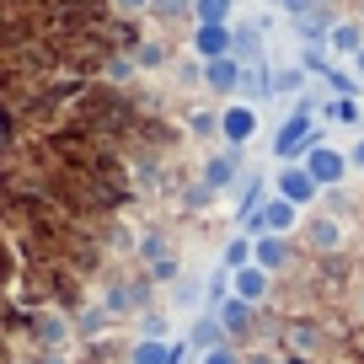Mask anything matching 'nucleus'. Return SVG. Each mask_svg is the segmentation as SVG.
<instances>
[{
    "mask_svg": "<svg viewBox=\"0 0 364 364\" xmlns=\"http://www.w3.org/2000/svg\"><path fill=\"white\" fill-rule=\"evenodd\" d=\"M300 166L316 177L321 193H327V188H338V182L348 177V156H343V150H332V145H311L306 156H300Z\"/></svg>",
    "mask_w": 364,
    "mask_h": 364,
    "instance_id": "4",
    "label": "nucleus"
},
{
    "mask_svg": "<svg viewBox=\"0 0 364 364\" xmlns=\"http://www.w3.org/2000/svg\"><path fill=\"white\" fill-rule=\"evenodd\" d=\"M150 11H156V16H188V11H193V0H150Z\"/></svg>",
    "mask_w": 364,
    "mask_h": 364,
    "instance_id": "28",
    "label": "nucleus"
},
{
    "mask_svg": "<svg viewBox=\"0 0 364 364\" xmlns=\"http://www.w3.org/2000/svg\"><path fill=\"white\" fill-rule=\"evenodd\" d=\"M348 166H353V171H364V139H359V145H353V156H348Z\"/></svg>",
    "mask_w": 364,
    "mask_h": 364,
    "instance_id": "34",
    "label": "nucleus"
},
{
    "mask_svg": "<svg viewBox=\"0 0 364 364\" xmlns=\"http://www.w3.org/2000/svg\"><path fill=\"white\" fill-rule=\"evenodd\" d=\"M204 182L215 188V193L236 188V182H241V150H236V145H225L220 156H209V161H204Z\"/></svg>",
    "mask_w": 364,
    "mask_h": 364,
    "instance_id": "6",
    "label": "nucleus"
},
{
    "mask_svg": "<svg viewBox=\"0 0 364 364\" xmlns=\"http://www.w3.org/2000/svg\"><path fill=\"white\" fill-rule=\"evenodd\" d=\"M273 193L289 198L295 209H311V204L321 198V188H316V177H311L300 161H289V166H279V177H273Z\"/></svg>",
    "mask_w": 364,
    "mask_h": 364,
    "instance_id": "2",
    "label": "nucleus"
},
{
    "mask_svg": "<svg viewBox=\"0 0 364 364\" xmlns=\"http://www.w3.org/2000/svg\"><path fill=\"white\" fill-rule=\"evenodd\" d=\"M359 22H364V0H359Z\"/></svg>",
    "mask_w": 364,
    "mask_h": 364,
    "instance_id": "37",
    "label": "nucleus"
},
{
    "mask_svg": "<svg viewBox=\"0 0 364 364\" xmlns=\"http://www.w3.org/2000/svg\"><path fill=\"white\" fill-rule=\"evenodd\" d=\"M247 225L257 230V236H262V230H273V236H289V230L300 225V209L289 204V198H279V193H273V198H262V204L247 215Z\"/></svg>",
    "mask_w": 364,
    "mask_h": 364,
    "instance_id": "3",
    "label": "nucleus"
},
{
    "mask_svg": "<svg viewBox=\"0 0 364 364\" xmlns=\"http://www.w3.org/2000/svg\"><path fill=\"white\" fill-rule=\"evenodd\" d=\"M225 295H230V268H215V273H209V289H204V300H209V306H220Z\"/></svg>",
    "mask_w": 364,
    "mask_h": 364,
    "instance_id": "23",
    "label": "nucleus"
},
{
    "mask_svg": "<svg viewBox=\"0 0 364 364\" xmlns=\"http://www.w3.org/2000/svg\"><path fill=\"white\" fill-rule=\"evenodd\" d=\"M332 48L327 43H300V70H316V75H327V70H332Z\"/></svg>",
    "mask_w": 364,
    "mask_h": 364,
    "instance_id": "20",
    "label": "nucleus"
},
{
    "mask_svg": "<svg viewBox=\"0 0 364 364\" xmlns=\"http://www.w3.org/2000/svg\"><path fill=\"white\" fill-rule=\"evenodd\" d=\"M300 86H306V70L289 65V70H279V80H273V97H284V91H300Z\"/></svg>",
    "mask_w": 364,
    "mask_h": 364,
    "instance_id": "25",
    "label": "nucleus"
},
{
    "mask_svg": "<svg viewBox=\"0 0 364 364\" xmlns=\"http://www.w3.org/2000/svg\"><path fill=\"white\" fill-rule=\"evenodd\" d=\"M241 59L236 54H220V59H204V86L220 91V97H230V91H241Z\"/></svg>",
    "mask_w": 364,
    "mask_h": 364,
    "instance_id": "7",
    "label": "nucleus"
},
{
    "mask_svg": "<svg viewBox=\"0 0 364 364\" xmlns=\"http://www.w3.org/2000/svg\"><path fill=\"white\" fill-rule=\"evenodd\" d=\"M311 113H316V102L300 97L295 113L279 124V134H273V156H279V161H300L311 145H321V129H311Z\"/></svg>",
    "mask_w": 364,
    "mask_h": 364,
    "instance_id": "1",
    "label": "nucleus"
},
{
    "mask_svg": "<svg viewBox=\"0 0 364 364\" xmlns=\"http://www.w3.org/2000/svg\"><path fill=\"white\" fill-rule=\"evenodd\" d=\"M134 364H171V343L166 338H139L134 343Z\"/></svg>",
    "mask_w": 364,
    "mask_h": 364,
    "instance_id": "17",
    "label": "nucleus"
},
{
    "mask_svg": "<svg viewBox=\"0 0 364 364\" xmlns=\"http://www.w3.org/2000/svg\"><path fill=\"white\" fill-rule=\"evenodd\" d=\"M241 364H273V359H268V353H252V359H241Z\"/></svg>",
    "mask_w": 364,
    "mask_h": 364,
    "instance_id": "35",
    "label": "nucleus"
},
{
    "mask_svg": "<svg viewBox=\"0 0 364 364\" xmlns=\"http://www.w3.org/2000/svg\"><path fill=\"white\" fill-rule=\"evenodd\" d=\"M241 91H247V102H252V107H257V102H268V97H273V70L247 65V70H241Z\"/></svg>",
    "mask_w": 364,
    "mask_h": 364,
    "instance_id": "14",
    "label": "nucleus"
},
{
    "mask_svg": "<svg viewBox=\"0 0 364 364\" xmlns=\"http://www.w3.org/2000/svg\"><path fill=\"white\" fill-rule=\"evenodd\" d=\"M161 59H166V48H161V43H139V48H134V65H139V70H156Z\"/></svg>",
    "mask_w": 364,
    "mask_h": 364,
    "instance_id": "27",
    "label": "nucleus"
},
{
    "mask_svg": "<svg viewBox=\"0 0 364 364\" xmlns=\"http://www.w3.org/2000/svg\"><path fill=\"white\" fill-rule=\"evenodd\" d=\"M327 33H332L327 11H300L295 16V38H300V43H327Z\"/></svg>",
    "mask_w": 364,
    "mask_h": 364,
    "instance_id": "15",
    "label": "nucleus"
},
{
    "mask_svg": "<svg viewBox=\"0 0 364 364\" xmlns=\"http://www.w3.org/2000/svg\"><path fill=\"white\" fill-rule=\"evenodd\" d=\"M247 262H252V236H230V241H225V257H220V268L236 273V268H247Z\"/></svg>",
    "mask_w": 364,
    "mask_h": 364,
    "instance_id": "19",
    "label": "nucleus"
},
{
    "mask_svg": "<svg viewBox=\"0 0 364 364\" xmlns=\"http://www.w3.org/2000/svg\"><path fill=\"white\" fill-rule=\"evenodd\" d=\"M353 70H359V75H364V48H359V54H353Z\"/></svg>",
    "mask_w": 364,
    "mask_h": 364,
    "instance_id": "36",
    "label": "nucleus"
},
{
    "mask_svg": "<svg viewBox=\"0 0 364 364\" xmlns=\"http://www.w3.org/2000/svg\"><path fill=\"white\" fill-rule=\"evenodd\" d=\"M327 124H343V129L364 124V102H359V91H353V97H332V102H327Z\"/></svg>",
    "mask_w": 364,
    "mask_h": 364,
    "instance_id": "16",
    "label": "nucleus"
},
{
    "mask_svg": "<svg viewBox=\"0 0 364 364\" xmlns=\"http://www.w3.org/2000/svg\"><path fill=\"white\" fill-rule=\"evenodd\" d=\"M113 11H118V16H145L150 0H113Z\"/></svg>",
    "mask_w": 364,
    "mask_h": 364,
    "instance_id": "31",
    "label": "nucleus"
},
{
    "mask_svg": "<svg viewBox=\"0 0 364 364\" xmlns=\"http://www.w3.org/2000/svg\"><path fill=\"white\" fill-rule=\"evenodd\" d=\"M230 11H236V0H193L198 22H230Z\"/></svg>",
    "mask_w": 364,
    "mask_h": 364,
    "instance_id": "21",
    "label": "nucleus"
},
{
    "mask_svg": "<svg viewBox=\"0 0 364 364\" xmlns=\"http://www.w3.org/2000/svg\"><path fill=\"white\" fill-rule=\"evenodd\" d=\"M188 134H220V113H188Z\"/></svg>",
    "mask_w": 364,
    "mask_h": 364,
    "instance_id": "26",
    "label": "nucleus"
},
{
    "mask_svg": "<svg viewBox=\"0 0 364 364\" xmlns=\"http://www.w3.org/2000/svg\"><path fill=\"white\" fill-rule=\"evenodd\" d=\"M306 241H311L316 252H338V247H343V220L311 215V220H306Z\"/></svg>",
    "mask_w": 364,
    "mask_h": 364,
    "instance_id": "12",
    "label": "nucleus"
},
{
    "mask_svg": "<svg viewBox=\"0 0 364 364\" xmlns=\"http://www.w3.org/2000/svg\"><path fill=\"white\" fill-rule=\"evenodd\" d=\"M193 54H198V59L230 54V22H198V27H193Z\"/></svg>",
    "mask_w": 364,
    "mask_h": 364,
    "instance_id": "8",
    "label": "nucleus"
},
{
    "mask_svg": "<svg viewBox=\"0 0 364 364\" xmlns=\"http://www.w3.org/2000/svg\"><path fill=\"white\" fill-rule=\"evenodd\" d=\"M220 332H225V327H220V316H204V321L193 327V343H198V348H215Z\"/></svg>",
    "mask_w": 364,
    "mask_h": 364,
    "instance_id": "24",
    "label": "nucleus"
},
{
    "mask_svg": "<svg viewBox=\"0 0 364 364\" xmlns=\"http://www.w3.org/2000/svg\"><path fill=\"white\" fill-rule=\"evenodd\" d=\"M38 338H43V343H54V348H59V343L70 338V321H65V316H38Z\"/></svg>",
    "mask_w": 364,
    "mask_h": 364,
    "instance_id": "22",
    "label": "nucleus"
},
{
    "mask_svg": "<svg viewBox=\"0 0 364 364\" xmlns=\"http://www.w3.org/2000/svg\"><path fill=\"white\" fill-rule=\"evenodd\" d=\"M252 262H257V268H268V273H279V268L289 262V241L273 236V230H262V236L252 241Z\"/></svg>",
    "mask_w": 364,
    "mask_h": 364,
    "instance_id": "10",
    "label": "nucleus"
},
{
    "mask_svg": "<svg viewBox=\"0 0 364 364\" xmlns=\"http://www.w3.org/2000/svg\"><path fill=\"white\" fill-rule=\"evenodd\" d=\"M252 134H257V107H252V102H230L225 113H220V139L241 150Z\"/></svg>",
    "mask_w": 364,
    "mask_h": 364,
    "instance_id": "5",
    "label": "nucleus"
},
{
    "mask_svg": "<svg viewBox=\"0 0 364 364\" xmlns=\"http://www.w3.org/2000/svg\"><path fill=\"white\" fill-rule=\"evenodd\" d=\"M215 316H220V327H225V332H247V327H252V306H247L241 295H225V300L215 306Z\"/></svg>",
    "mask_w": 364,
    "mask_h": 364,
    "instance_id": "13",
    "label": "nucleus"
},
{
    "mask_svg": "<svg viewBox=\"0 0 364 364\" xmlns=\"http://www.w3.org/2000/svg\"><path fill=\"white\" fill-rule=\"evenodd\" d=\"M327 86L338 91V97H353V75H348V70H338V65L327 70Z\"/></svg>",
    "mask_w": 364,
    "mask_h": 364,
    "instance_id": "29",
    "label": "nucleus"
},
{
    "mask_svg": "<svg viewBox=\"0 0 364 364\" xmlns=\"http://www.w3.org/2000/svg\"><path fill=\"white\" fill-rule=\"evenodd\" d=\"M204 364H241V353H236V348H225V343H215V348L204 353Z\"/></svg>",
    "mask_w": 364,
    "mask_h": 364,
    "instance_id": "30",
    "label": "nucleus"
},
{
    "mask_svg": "<svg viewBox=\"0 0 364 364\" xmlns=\"http://www.w3.org/2000/svg\"><path fill=\"white\" fill-rule=\"evenodd\" d=\"M327 48H332L338 59H353V54L364 48V22H359V16H353V22H332V33H327Z\"/></svg>",
    "mask_w": 364,
    "mask_h": 364,
    "instance_id": "11",
    "label": "nucleus"
},
{
    "mask_svg": "<svg viewBox=\"0 0 364 364\" xmlns=\"http://www.w3.org/2000/svg\"><path fill=\"white\" fill-rule=\"evenodd\" d=\"M230 295H241L247 306H257V300H268V268H257V262H247V268L230 273Z\"/></svg>",
    "mask_w": 364,
    "mask_h": 364,
    "instance_id": "9",
    "label": "nucleus"
},
{
    "mask_svg": "<svg viewBox=\"0 0 364 364\" xmlns=\"http://www.w3.org/2000/svg\"><path fill=\"white\" fill-rule=\"evenodd\" d=\"M257 204H262V177H247V182H241V193H236V204H230V209H236V220H247V215H252Z\"/></svg>",
    "mask_w": 364,
    "mask_h": 364,
    "instance_id": "18",
    "label": "nucleus"
},
{
    "mask_svg": "<svg viewBox=\"0 0 364 364\" xmlns=\"http://www.w3.org/2000/svg\"><path fill=\"white\" fill-rule=\"evenodd\" d=\"M279 11H289V16H300V11H311V0H273Z\"/></svg>",
    "mask_w": 364,
    "mask_h": 364,
    "instance_id": "33",
    "label": "nucleus"
},
{
    "mask_svg": "<svg viewBox=\"0 0 364 364\" xmlns=\"http://www.w3.org/2000/svg\"><path fill=\"white\" fill-rule=\"evenodd\" d=\"M198 300H204V289H198L193 279H188V284H177V306H198Z\"/></svg>",
    "mask_w": 364,
    "mask_h": 364,
    "instance_id": "32",
    "label": "nucleus"
}]
</instances>
